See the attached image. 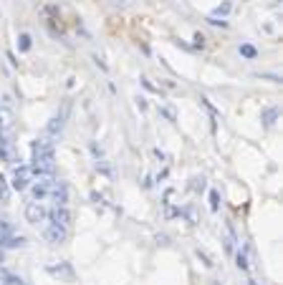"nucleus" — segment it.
Returning <instances> with one entry per match:
<instances>
[{"instance_id":"nucleus-1","label":"nucleus","mask_w":283,"mask_h":285,"mask_svg":"<svg viewBox=\"0 0 283 285\" xmlns=\"http://www.w3.org/2000/svg\"><path fill=\"white\" fill-rule=\"evenodd\" d=\"M31 182H33V169H31V164H18L16 172H13V189L23 192V189H28Z\"/></svg>"},{"instance_id":"nucleus-2","label":"nucleus","mask_w":283,"mask_h":285,"mask_svg":"<svg viewBox=\"0 0 283 285\" xmlns=\"http://www.w3.org/2000/svg\"><path fill=\"white\" fill-rule=\"evenodd\" d=\"M31 169H33V177H53L56 174V162H53V157H36Z\"/></svg>"},{"instance_id":"nucleus-3","label":"nucleus","mask_w":283,"mask_h":285,"mask_svg":"<svg viewBox=\"0 0 283 285\" xmlns=\"http://www.w3.org/2000/svg\"><path fill=\"white\" fill-rule=\"evenodd\" d=\"M46 217H48V209L41 204V202H28L26 204V220L31 222V225H38V222H46Z\"/></svg>"},{"instance_id":"nucleus-4","label":"nucleus","mask_w":283,"mask_h":285,"mask_svg":"<svg viewBox=\"0 0 283 285\" xmlns=\"http://www.w3.org/2000/svg\"><path fill=\"white\" fill-rule=\"evenodd\" d=\"M43 237H46L48 242H53V245H61V242H66L69 232H66V227H61V225L51 222V225H46V230H43Z\"/></svg>"},{"instance_id":"nucleus-5","label":"nucleus","mask_w":283,"mask_h":285,"mask_svg":"<svg viewBox=\"0 0 283 285\" xmlns=\"http://www.w3.org/2000/svg\"><path fill=\"white\" fill-rule=\"evenodd\" d=\"M48 217H51V222H56V225H61V227H69L71 220H74V215H71L69 207H53V209L48 212Z\"/></svg>"},{"instance_id":"nucleus-6","label":"nucleus","mask_w":283,"mask_h":285,"mask_svg":"<svg viewBox=\"0 0 283 285\" xmlns=\"http://www.w3.org/2000/svg\"><path fill=\"white\" fill-rule=\"evenodd\" d=\"M51 199H53V204H56V207H66V202H69V189H66V184H61V182H53Z\"/></svg>"},{"instance_id":"nucleus-7","label":"nucleus","mask_w":283,"mask_h":285,"mask_svg":"<svg viewBox=\"0 0 283 285\" xmlns=\"http://www.w3.org/2000/svg\"><path fill=\"white\" fill-rule=\"evenodd\" d=\"M36 157H53V141L51 139H36L33 141V159Z\"/></svg>"},{"instance_id":"nucleus-8","label":"nucleus","mask_w":283,"mask_h":285,"mask_svg":"<svg viewBox=\"0 0 283 285\" xmlns=\"http://www.w3.org/2000/svg\"><path fill=\"white\" fill-rule=\"evenodd\" d=\"M26 240L21 235H0V250L3 247H21Z\"/></svg>"},{"instance_id":"nucleus-9","label":"nucleus","mask_w":283,"mask_h":285,"mask_svg":"<svg viewBox=\"0 0 283 285\" xmlns=\"http://www.w3.org/2000/svg\"><path fill=\"white\" fill-rule=\"evenodd\" d=\"M13 126V111L8 106H0V131H8Z\"/></svg>"},{"instance_id":"nucleus-10","label":"nucleus","mask_w":283,"mask_h":285,"mask_svg":"<svg viewBox=\"0 0 283 285\" xmlns=\"http://www.w3.org/2000/svg\"><path fill=\"white\" fill-rule=\"evenodd\" d=\"M8 199H11V187H8L6 177L0 174V202H8Z\"/></svg>"},{"instance_id":"nucleus-11","label":"nucleus","mask_w":283,"mask_h":285,"mask_svg":"<svg viewBox=\"0 0 283 285\" xmlns=\"http://www.w3.org/2000/svg\"><path fill=\"white\" fill-rule=\"evenodd\" d=\"M0 285H26L18 275H11V272H6L3 277H0Z\"/></svg>"},{"instance_id":"nucleus-12","label":"nucleus","mask_w":283,"mask_h":285,"mask_svg":"<svg viewBox=\"0 0 283 285\" xmlns=\"http://www.w3.org/2000/svg\"><path fill=\"white\" fill-rule=\"evenodd\" d=\"M275 119H278V109H265L263 111V121L270 126V124H275Z\"/></svg>"},{"instance_id":"nucleus-13","label":"nucleus","mask_w":283,"mask_h":285,"mask_svg":"<svg viewBox=\"0 0 283 285\" xmlns=\"http://www.w3.org/2000/svg\"><path fill=\"white\" fill-rule=\"evenodd\" d=\"M240 53H243L245 58H255V53H258V51H255L253 46H240Z\"/></svg>"},{"instance_id":"nucleus-14","label":"nucleus","mask_w":283,"mask_h":285,"mask_svg":"<svg viewBox=\"0 0 283 285\" xmlns=\"http://www.w3.org/2000/svg\"><path fill=\"white\" fill-rule=\"evenodd\" d=\"M18 41H21V51H28V48H31V36H28V33H23Z\"/></svg>"},{"instance_id":"nucleus-15","label":"nucleus","mask_w":283,"mask_h":285,"mask_svg":"<svg viewBox=\"0 0 283 285\" xmlns=\"http://www.w3.org/2000/svg\"><path fill=\"white\" fill-rule=\"evenodd\" d=\"M56 131H61V119H51L48 124V134H56Z\"/></svg>"},{"instance_id":"nucleus-16","label":"nucleus","mask_w":283,"mask_h":285,"mask_svg":"<svg viewBox=\"0 0 283 285\" xmlns=\"http://www.w3.org/2000/svg\"><path fill=\"white\" fill-rule=\"evenodd\" d=\"M217 199H220V197H217V192L212 189V192H210V209H212V212H217Z\"/></svg>"},{"instance_id":"nucleus-17","label":"nucleus","mask_w":283,"mask_h":285,"mask_svg":"<svg viewBox=\"0 0 283 285\" xmlns=\"http://www.w3.org/2000/svg\"><path fill=\"white\" fill-rule=\"evenodd\" d=\"M238 267H240V270H245V267H248V260H245V255H243V252H238Z\"/></svg>"},{"instance_id":"nucleus-18","label":"nucleus","mask_w":283,"mask_h":285,"mask_svg":"<svg viewBox=\"0 0 283 285\" xmlns=\"http://www.w3.org/2000/svg\"><path fill=\"white\" fill-rule=\"evenodd\" d=\"M195 46H200V48H202V46H205V36H200V33H197V36H195Z\"/></svg>"},{"instance_id":"nucleus-19","label":"nucleus","mask_w":283,"mask_h":285,"mask_svg":"<svg viewBox=\"0 0 283 285\" xmlns=\"http://www.w3.org/2000/svg\"><path fill=\"white\" fill-rule=\"evenodd\" d=\"M228 11H230V3H225V6H222V8H217L215 13H228Z\"/></svg>"},{"instance_id":"nucleus-20","label":"nucleus","mask_w":283,"mask_h":285,"mask_svg":"<svg viewBox=\"0 0 283 285\" xmlns=\"http://www.w3.org/2000/svg\"><path fill=\"white\" fill-rule=\"evenodd\" d=\"M0 265H3V252H0Z\"/></svg>"}]
</instances>
